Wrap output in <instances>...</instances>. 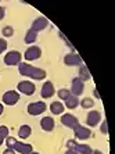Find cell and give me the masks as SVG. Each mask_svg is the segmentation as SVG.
Here are the masks:
<instances>
[{
  "label": "cell",
  "instance_id": "17",
  "mask_svg": "<svg viewBox=\"0 0 115 154\" xmlns=\"http://www.w3.org/2000/svg\"><path fill=\"white\" fill-rule=\"evenodd\" d=\"M50 111L53 112L54 115H60L64 112V104L61 101H53L50 104Z\"/></svg>",
  "mask_w": 115,
  "mask_h": 154
},
{
  "label": "cell",
  "instance_id": "11",
  "mask_svg": "<svg viewBox=\"0 0 115 154\" xmlns=\"http://www.w3.org/2000/svg\"><path fill=\"white\" fill-rule=\"evenodd\" d=\"M64 63L67 65H82V58L78 54L72 53V54H67L64 58Z\"/></svg>",
  "mask_w": 115,
  "mask_h": 154
},
{
  "label": "cell",
  "instance_id": "24",
  "mask_svg": "<svg viewBox=\"0 0 115 154\" xmlns=\"http://www.w3.org/2000/svg\"><path fill=\"white\" fill-rule=\"evenodd\" d=\"M69 96H71V92H69L68 89H61V90H58V97H60V99H62V100H67Z\"/></svg>",
  "mask_w": 115,
  "mask_h": 154
},
{
  "label": "cell",
  "instance_id": "6",
  "mask_svg": "<svg viewBox=\"0 0 115 154\" xmlns=\"http://www.w3.org/2000/svg\"><path fill=\"white\" fill-rule=\"evenodd\" d=\"M18 100H20V94L15 90H8L3 94V103L7 106H14L15 103H18Z\"/></svg>",
  "mask_w": 115,
  "mask_h": 154
},
{
  "label": "cell",
  "instance_id": "4",
  "mask_svg": "<svg viewBox=\"0 0 115 154\" xmlns=\"http://www.w3.org/2000/svg\"><path fill=\"white\" fill-rule=\"evenodd\" d=\"M18 90L21 92V93L26 94V96H31V94L35 93V90H36V86L33 85L32 82H29V81H22V82L18 83Z\"/></svg>",
  "mask_w": 115,
  "mask_h": 154
},
{
  "label": "cell",
  "instance_id": "1",
  "mask_svg": "<svg viewBox=\"0 0 115 154\" xmlns=\"http://www.w3.org/2000/svg\"><path fill=\"white\" fill-rule=\"evenodd\" d=\"M18 67H20V74L24 76H29V78L38 79V81H40V79H43L46 76V71H43V69H40V68H36V67L29 65L26 63H21Z\"/></svg>",
  "mask_w": 115,
  "mask_h": 154
},
{
  "label": "cell",
  "instance_id": "15",
  "mask_svg": "<svg viewBox=\"0 0 115 154\" xmlns=\"http://www.w3.org/2000/svg\"><path fill=\"white\" fill-rule=\"evenodd\" d=\"M40 126H42L43 131L50 132V131H53L54 129V119L51 118V117H43L42 121H40Z\"/></svg>",
  "mask_w": 115,
  "mask_h": 154
},
{
  "label": "cell",
  "instance_id": "23",
  "mask_svg": "<svg viewBox=\"0 0 115 154\" xmlns=\"http://www.w3.org/2000/svg\"><path fill=\"white\" fill-rule=\"evenodd\" d=\"M80 106H82L83 108H92L94 106V101L92 100V99H82V101H80Z\"/></svg>",
  "mask_w": 115,
  "mask_h": 154
},
{
  "label": "cell",
  "instance_id": "30",
  "mask_svg": "<svg viewBox=\"0 0 115 154\" xmlns=\"http://www.w3.org/2000/svg\"><path fill=\"white\" fill-rule=\"evenodd\" d=\"M4 14H6L4 8H3V7H0V20H2V18H4Z\"/></svg>",
  "mask_w": 115,
  "mask_h": 154
},
{
  "label": "cell",
  "instance_id": "7",
  "mask_svg": "<svg viewBox=\"0 0 115 154\" xmlns=\"http://www.w3.org/2000/svg\"><path fill=\"white\" fill-rule=\"evenodd\" d=\"M74 132H75V137L79 140H86L92 136V132H90L89 128H85L82 125H78L76 128H74Z\"/></svg>",
  "mask_w": 115,
  "mask_h": 154
},
{
  "label": "cell",
  "instance_id": "2",
  "mask_svg": "<svg viewBox=\"0 0 115 154\" xmlns=\"http://www.w3.org/2000/svg\"><path fill=\"white\" fill-rule=\"evenodd\" d=\"M68 147L71 150H75L78 154H92V151H93L87 144L76 143L75 140H68Z\"/></svg>",
  "mask_w": 115,
  "mask_h": 154
},
{
  "label": "cell",
  "instance_id": "12",
  "mask_svg": "<svg viewBox=\"0 0 115 154\" xmlns=\"http://www.w3.org/2000/svg\"><path fill=\"white\" fill-rule=\"evenodd\" d=\"M101 121V114L98 111H90L87 114V125L89 126H96L98 122Z\"/></svg>",
  "mask_w": 115,
  "mask_h": 154
},
{
  "label": "cell",
  "instance_id": "25",
  "mask_svg": "<svg viewBox=\"0 0 115 154\" xmlns=\"http://www.w3.org/2000/svg\"><path fill=\"white\" fill-rule=\"evenodd\" d=\"M15 143H17V140H15L14 137H10V136L6 137V144H7L8 149H13V147L15 146Z\"/></svg>",
  "mask_w": 115,
  "mask_h": 154
},
{
  "label": "cell",
  "instance_id": "29",
  "mask_svg": "<svg viewBox=\"0 0 115 154\" xmlns=\"http://www.w3.org/2000/svg\"><path fill=\"white\" fill-rule=\"evenodd\" d=\"M3 154H15V151L13 150V149H6Z\"/></svg>",
  "mask_w": 115,
  "mask_h": 154
},
{
  "label": "cell",
  "instance_id": "21",
  "mask_svg": "<svg viewBox=\"0 0 115 154\" xmlns=\"http://www.w3.org/2000/svg\"><path fill=\"white\" fill-rule=\"evenodd\" d=\"M79 79H82V81H87V79H90V72L87 71V68L83 64L80 65V69H79Z\"/></svg>",
  "mask_w": 115,
  "mask_h": 154
},
{
  "label": "cell",
  "instance_id": "33",
  "mask_svg": "<svg viewBox=\"0 0 115 154\" xmlns=\"http://www.w3.org/2000/svg\"><path fill=\"white\" fill-rule=\"evenodd\" d=\"M92 154H103L101 151H98V150H94V151H92Z\"/></svg>",
  "mask_w": 115,
  "mask_h": 154
},
{
  "label": "cell",
  "instance_id": "3",
  "mask_svg": "<svg viewBox=\"0 0 115 154\" xmlns=\"http://www.w3.org/2000/svg\"><path fill=\"white\" fill-rule=\"evenodd\" d=\"M46 103L43 101H35V103H31L28 106V112L31 115H40L46 111Z\"/></svg>",
  "mask_w": 115,
  "mask_h": 154
},
{
  "label": "cell",
  "instance_id": "32",
  "mask_svg": "<svg viewBox=\"0 0 115 154\" xmlns=\"http://www.w3.org/2000/svg\"><path fill=\"white\" fill-rule=\"evenodd\" d=\"M3 110H4V107H3V104L0 103V115L3 114Z\"/></svg>",
  "mask_w": 115,
  "mask_h": 154
},
{
  "label": "cell",
  "instance_id": "22",
  "mask_svg": "<svg viewBox=\"0 0 115 154\" xmlns=\"http://www.w3.org/2000/svg\"><path fill=\"white\" fill-rule=\"evenodd\" d=\"M7 136H8V128L7 126H0V144L3 143Z\"/></svg>",
  "mask_w": 115,
  "mask_h": 154
},
{
  "label": "cell",
  "instance_id": "26",
  "mask_svg": "<svg viewBox=\"0 0 115 154\" xmlns=\"http://www.w3.org/2000/svg\"><path fill=\"white\" fill-rule=\"evenodd\" d=\"M14 33V29L11 28V26H4L3 28V35L4 36H13Z\"/></svg>",
  "mask_w": 115,
  "mask_h": 154
},
{
  "label": "cell",
  "instance_id": "20",
  "mask_svg": "<svg viewBox=\"0 0 115 154\" xmlns=\"http://www.w3.org/2000/svg\"><path fill=\"white\" fill-rule=\"evenodd\" d=\"M36 38H38V32L33 31V29H29L25 35V42L26 43H35Z\"/></svg>",
  "mask_w": 115,
  "mask_h": 154
},
{
  "label": "cell",
  "instance_id": "19",
  "mask_svg": "<svg viewBox=\"0 0 115 154\" xmlns=\"http://www.w3.org/2000/svg\"><path fill=\"white\" fill-rule=\"evenodd\" d=\"M78 104H79V99L76 96H69L67 100H65V106L68 108H75V107H78Z\"/></svg>",
  "mask_w": 115,
  "mask_h": 154
},
{
  "label": "cell",
  "instance_id": "13",
  "mask_svg": "<svg viewBox=\"0 0 115 154\" xmlns=\"http://www.w3.org/2000/svg\"><path fill=\"white\" fill-rule=\"evenodd\" d=\"M13 150L18 151V153H21V154H31L32 153V146H31V144H26V143H20V142H17L15 146L13 147Z\"/></svg>",
  "mask_w": 115,
  "mask_h": 154
},
{
  "label": "cell",
  "instance_id": "10",
  "mask_svg": "<svg viewBox=\"0 0 115 154\" xmlns=\"http://www.w3.org/2000/svg\"><path fill=\"white\" fill-rule=\"evenodd\" d=\"M83 88H85V85H83V81L79 78H74L72 79V88H71V93H74V96H79V94L83 93Z\"/></svg>",
  "mask_w": 115,
  "mask_h": 154
},
{
  "label": "cell",
  "instance_id": "5",
  "mask_svg": "<svg viewBox=\"0 0 115 154\" xmlns=\"http://www.w3.org/2000/svg\"><path fill=\"white\" fill-rule=\"evenodd\" d=\"M4 63L7 65H17L21 63V53L20 51H8L6 54V57H4Z\"/></svg>",
  "mask_w": 115,
  "mask_h": 154
},
{
  "label": "cell",
  "instance_id": "27",
  "mask_svg": "<svg viewBox=\"0 0 115 154\" xmlns=\"http://www.w3.org/2000/svg\"><path fill=\"white\" fill-rule=\"evenodd\" d=\"M6 49H7V42H6L4 39H2V38H0V54L3 53V51L6 50Z\"/></svg>",
  "mask_w": 115,
  "mask_h": 154
},
{
  "label": "cell",
  "instance_id": "8",
  "mask_svg": "<svg viewBox=\"0 0 115 154\" xmlns=\"http://www.w3.org/2000/svg\"><path fill=\"white\" fill-rule=\"evenodd\" d=\"M40 56H42V50H40V47H38V46H31V47H28V50H26L25 54H24V57H25L28 61L38 60Z\"/></svg>",
  "mask_w": 115,
  "mask_h": 154
},
{
  "label": "cell",
  "instance_id": "18",
  "mask_svg": "<svg viewBox=\"0 0 115 154\" xmlns=\"http://www.w3.org/2000/svg\"><path fill=\"white\" fill-rule=\"evenodd\" d=\"M31 132H32L31 126L29 125H22V126H20V129H18V136L21 137V139H26V137L31 136Z\"/></svg>",
  "mask_w": 115,
  "mask_h": 154
},
{
  "label": "cell",
  "instance_id": "34",
  "mask_svg": "<svg viewBox=\"0 0 115 154\" xmlns=\"http://www.w3.org/2000/svg\"><path fill=\"white\" fill-rule=\"evenodd\" d=\"M31 154H39V153H31Z\"/></svg>",
  "mask_w": 115,
  "mask_h": 154
},
{
  "label": "cell",
  "instance_id": "9",
  "mask_svg": "<svg viewBox=\"0 0 115 154\" xmlns=\"http://www.w3.org/2000/svg\"><path fill=\"white\" fill-rule=\"evenodd\" d=\"M61 122H62V125L68 126V128H71V129L76 128V126L79 125L78 118H76V117H74V115H71V114H64V115H62V117H61Z\"/></svg>",
  "mask_w": 115,
  "mask_h": 154
},
{
  "label": "cell",
  "instance_id": "14",
  "mask_svg": "<svg viewBox=\"0 0 115 154\" xmlns=\"http://www.w3.org/2000/svg\"><path fill=\"white\" fill-rule=\"evenodd\" d=\"M54 86H53V83L51 82H44V85H43V88H42V97L43 99H49V97H51L54 94Z\"/></svg>",
  "mask_w": 115,
  "mask_h": 154
},
{
  "label": "cell",
  "instance_id": "28",
  "mask_svg": "<svg viewBox=\"0 0 115 154\" xmlns=\"http://www.w3.org/2000/svg\"><path fill=\"white\" fill-rule=\"evenodd\" d=\"M101 132L104 135H107V122L105 121H103V124H101Z\"/></svg>",
  "mask_w": 115,
  "mask_h": 154
},
{
  "label": "cell",
  "instance_id": "16",
  "mask_svg": "<svg viewBox=\"0 0 115 154\" xmlns=\"http://www.w3.org/2000/svg\"><path fill=\"white\" fill-rule=\"evenodd\" d=\"M47 24H49V21H47L44 17H39L38 20H35L32 24V29L33 31H36V32H39V31H42V29H44L47 26Z\"/></svg>",
  "mask_w": 115,
  "mask_h": 154
},
{
  "label": "cell",
  "instance_id": "31",
  "mask_svg": "<svg viewBox=\"0 0 115 154\" xmlns=\"http://www.w3.org/2000/svg\"><path fill=\"white\" fill-rule=\"evenodd\" d=\"M65 154H78V153H76L75 150H71V149H69V150L67 151V153H65Z\"/></svg>",
  "mask_w": 115,
  "mask_h": 154
}]
</instances>
